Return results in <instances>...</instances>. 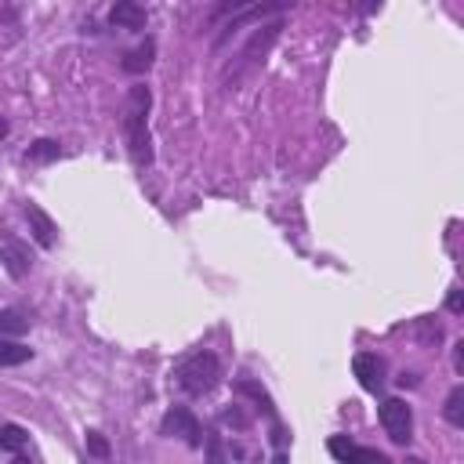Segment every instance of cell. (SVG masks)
I'll use <instances>...</instances> for the list:
<instances>
[{
  "label": "cell",
  "instance_id": "obj_1",
  "mask_svg": "<svg viewBox=\"0 0 464 464\" xmlns=\"http://www.w3.org/2000/svg\"><path fill=\"white\" fill-rule=\"evenodd\" d=\"M149 105L152 94L145 83H134L127 91V109H123V134H127V149L138 170H145L152 163V138H149Z\"/></svg>",
  "mask_w": 464,
  "mask_h": 464
},
{
  "label": "cell",
  "instance_id": "obj_2",
  "mask_svg": "<svg viewBox=\"0 0 464 464\" xmlns=\"http://www.w3.org/2000/svg\"><path fill=\"white\" fill-rule=\"evenodd\" d=\"M174 381L185 395H210L221 381V362L214 352H192L174 366Z\"/></svg>",
  "mask_w": 464,
  "mask_h": 464
},
{
  "label": "cell",
  "instance_id": "obj_3",
  "mask_svg": "<svg viewBox=\"0 0 464 464\" xmlns=\"http://www.w3.org/2000/svg\"><path fill=\"white\" fill-rule=\"evenodd\" d=\"M160 435H167V439H181L185 446H203V428H199V420H196V413L192 410H185V406H170L167 413H163V420H160Z\"/></svg>",
  "mask_w": 464,
  "mask_h": 464
},
{
  "label": "cell",
  "instance_id": "obj_4",
  "mask_svg": "<svg viewBox=\"0 0 464 464\" xmlns=\"http://www.w3.org/2000/svg\"><path fill=\"white\" fill-rule=\"evenodd\" d=\"M381 424H384L388 439L399 442V446H406L413 439V410L402 399H384L381 402Z\"/></svg>",
  "mask_w": 464,
  "mask_h": 464
},
{
  "label": "cell",
  "instance_id": "obj_5",
  "mask_svg": "<svg viewBox=\"0 0 464 464\" xmlns=\"http://www.w3.org/2000/svg\"><path fill=\"white\" fill-rule=\"evenodd\" d=\"M0 261H4V268H7L11 279L29 276V268H33V254H29V246H25L18 236H11V232L0 236Z\"/></svg>",
  "mask_w": 464,
  "mask_h": 464
},
{
  "label": "cell",
  "instance_id": "obj_6",
  "mask_svg": "<svg viewBox=\"0 0 464 464\" xmlns=\"http://www.w3.org/2000/svg\"><path fill=\"white\" fill-rule=\"evenodd\" d=\"M330 453L341 460V464H392L381 450H370V446H355L348 442L344 435H334L330 439Z\"/></svg>",
  "mask_w": 464,
  "mask_h": 464
},
{
  "label": "cell",
  "instance_id": "obj_7",
  "mask_svg": "<svg viewBox=\"0 0 464 464\" xmlns=\"http://www.w3.org/2000/svg\"><path fill=\"white\" fill-rule=\"evenodd\" d=\"M352 370H355V377H359V384L366 388V392H381L384 388V359L377 355V352H359L355 359H352Z\"/></svg>",
  "mask_w": 464,
  "mask_h": 464
},
{
  "label": "cell",
  "instance_id": "obj_8",
  "mask_svg": "<svg viewBox=\"0 0 464 464\" xmlns=\"http://www.w3.org/2000/svg\"><path fill=\"white\" fill-rule=\"evenodd\" d=\"M109 22H112L116 29H130V33H138V29H145L149 14H145L141 4H134V0H120V4L109 11Z\"/></svg>",
  "mask_w": 464,
  "mask_h": 464
},
{
  "label": "cell",
  "instance_id": "obj_9",
  "mask_svg": "<svg viewBox=\"0 0 464 464\" xmlns=\"http://www.w3.org/2000/svg\"><path fill=\"white\" fill-rule=\"evenodd\" d=\"M25 221H29V232H33V239H36L40 246H54V232H58V225H54L36 203H25Z\"/></svg>",
  "mask_w": 464,
  "mask_h": 464
},
{
  "label": "cell",
  "instance_id": "obj_10",
  "mask_svg": "<svg viewBox=\"0 0 464 464\" xmlns=\"http://www.w3.org/2000/svg\"><path fill=\"white\" fill-rule=\"evenodd\" d=\"M29 330V315L22 308H0V337H22Z\"/></svg>",
  "mask_w": 464,
  "mask_h": 464
},
{
  "label": "cell",
  "instance_id": "obj_11",
  "mask_svg": "<svg viewBox=\"0 0 464 464\" xmlns=\"http://www.w3.org/2000/svg\"><path fill=\"white\" fill-rule=\"evenodd\" d=\"M152 54H156V40L149 36L145 44H138L134 51H127V58H123V69H127V72H145V69L152 65Z\"/></svg>",
  "mask_w": 464,
  "mask_h": 464
},
{
  "label": "cell",
  "instance_id": "obj_12",
  "mask_svg": "<svg viewBox=\"0 0 464 464\" xmlns=\"http://www.w3.org/2000/svg\"><path fill=\"white\" fill-rule=\"evenodd\" d=\"M29 446V431L22 424H4L0 428V450L4 453H22Z\"/></svg>",
  "mask_w": 464,
  "mask_h": 464
},
{
  "label": "cell",
  "instance_id": "obj_13",
  "mask_svg": "<svg viewBox=\"0 0 464 464\" xmlns=\"http://www.w3.org/2000/svg\"><path fill=\"white\" fill-rule=\"evenodd\" d=\"M62 156V145L54 141V138H40V141H33L29 149H25V160L29 163H51V160H58Z\"/></svg>",
  "mask_w": 464,
  "mask_h": 464
},
{
  "label": "cell",
  "instance_id": "obj_14",
  "mask_svg": "<svg viewBox=\"0 0 464 464\" xmlns=\"http://www.w3.org/2000/svg\"><path fill=\"white\" fill-rule=\"evenodd\" d=\"M29 359H33V348L0 337V366H22V362H29Z\"/></svg>",
  "mask_w": 464,
  "mask_h": 464
},
{
  "label": "cell",
  "instance_id": "obj_15",
  "mask_svg": "<svg viewBox=\"0 0 464 464\" xmlns=\"http://www.w3.org/2000/svg\"><path fill=\"white\" fill-rule=\"evenodd\" d=\"M442 417H446V424H453V428H464V388H460V384H457V388L446 395Z\"/></svg>",
  "mask_w": 464,
  "mask_h": 464
},
{
  "label": "cell",
  "instance_id": "obj_16",
  "mask_svg": "<svg viewBox=\"0 0 464 464\" xmlns=\"http://www.w3.org/2000/svg\"><path fill=\"white\" fill-rule=\"evenodd\" d=\"M207 464H228V453H225V442L218 431H207Z\"/></svg>",
  "mask_w": 464,
  "mask_h": 464
},
{
  "label": "cell",
  "instance_id": "obj_17",
  "mask_svg": "<svg viewBox=\"0 0 464 464\" xmlns=\"http://www.w3.org/2000/svg\"><path fill=\"white\" fill-rule=\"evenodd\" d=\"M87 450L94 457H109V442L102 439V431H87Z\"/></svg>",
  "mask_w": 464,
  "mask_h": 464
},
{
  "label": "cell",
  "instance_id": "obj_18",
  "mask_svg": "<svg viewBox=\"0 0 464 464\" xmlns=\"http://www.w3.org/2000/svg\"><path fill=\"white\" fill-rule=\"evenodd\" d=\"M221 420H225V424H236V428H246V413H239L236 406H232V410H225V413H221Z\"/></svg>",
  "mask_w": 464,
  "mask_h": 464
},
{
  "label": "cell",
  "instance_id": "obj_19",
  "mask_svg": "<svg viewBox=\"0 0 464 464\" xmlns=\"http://www.w3.org/2000/svg\"><path fill=\"white\" fill-rule=\"evenodd\" d=\"M446 308H450V312H460V290H450V297H446Z\"/></svg>",
  "mask_w": 464,
  "mask_h": 464
},
{
  "label": "cell",
  "instance_id": "obj_20",
  "mask_svg": "<svg viewBox=\"0 0 464 464\" xmlns=\"http://www.w3.org/2000/svg\"><path fill=\"white\" fill-rule=\"evenodd\" d=\"M11 464H33V460H29V453L22 450V453H11Z\"/></svg>",
  "mask_w": 464,
  "mask_h": 464
},
{
  "label": "cell",
  "instance_id": "obj_21",
  "mask_svg": "<svg viewBox=\"0 0 464 464\" xmlns=\"http://www.w3.org/2000/svg\"><path fill=\"white\" fill-rule=\"evenodd\" d=\"M7 130H11V123H7L4 116H0V138H7Z\"/></svg>",
  "mask_w": 464,
  "mask_h": 464
},
{
  "label": "cell",
  "instance_id": "obj_22",
  "mask_svg": "<svg viewBox=\"0 0 464 464\" xmlns=\"http://www.w3.org/2000/svg\"><path fill=\"white\" fill-rule=\"evenodd\" d=\"M272 464H290V460H286V453H276V457H272Z\"/></svg>",
  "mask_w": 464,
  "mask_h": 464
},
{
  "label": "cell",
  "instance_id": "obj_23",
  "mask_svg": "<svg viewBox=\"0 0 464 464\" xmlns=\"http://www.w3.org/2000/svg\"><path fill=\"white\" fill-rule=\"evenodd\" d=\"M406 464H428V460H420V457H406Z\"/></svg>",
  "mask_w": 464,
  "mask_h": 464
}]
</instances>
